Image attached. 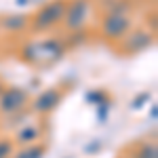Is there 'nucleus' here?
I'll return each mask as SVG.
<instances>
[{"label":"nucleus","instance_id":"10","mask_svg":"<svg viewBox=\"0 0 158 158\" xmlns=\"http://www.w3.org/2000/svg\"><path fill=\"white\" fill-rule=\"evenodd\" d=\"M129 158H158V143L152 139V141H141L133 146Z\"/></svg>","mask_w":158,"mask_h":158},{"label":"nucleus","instance_id":"14","mask_svg":"<svg viewBox=\"0 0 158 158\" xmlns=\"http://www.w3.org/2000/svg\"><path fill=\"white\" fill-rule=\"evenodd\" d=\"M148 99H150V93H141V95H137V99H135V101H131V110H139L148 101Z\"/></svg>","mask_w":158,"mask_h":158},{"label":"nucleus","instance_id":"6","mask_svg":"<svg viewBox=\"0 0 158 158\" xmlns=\"http://www.w3.org/2000/svg\"><path fill=\"white\" fill-rule=\"evenodd\" d=\"M63 97H65L63 86H49V89L40 91L36 97H34L32 110H34V114H38V116H47V114H51V112H55V110L59 108Z\"/></svg>","mask_w":158,"mask_h":158},{"label":"nucleus","instance_id":"9","mask_svg":"<svg viewBox=\"0 0 158 158\" xmlns=\"http://www.w3.org/2000/svg\"><path fill=\"white\" fill-rule=\"evenodd\" d=\"M42 137V129L38 124H23L17 129V133L13 137V143H19V146H30V143H38Z\"/></svg>","mask_w":158,"mask_h":158},{"label":"nucleus","instance_id":"11","mask_svg":"<svg viewBox=\"0 0 158 158\" xmlns=\"http://www.w3.org/2000/svg\"><path fill=\"white\" fill-rule=\"evenodd\" d=\"M47 148L44 143H30V146H21L19 150L13 152V158H44Z\"/></svg>","mask_w":158,"mask_h":158},{"label":"nucleus","instance_id":"16","mask_svg":"<svg viewBox=\"0 0 158 158\" xmlns=\"http://www.w3.org/2000/svg\"><path fill=\"white\" fill-rule=\"evenodd\" d=\"M108 108H110V103L97 106V116H99V120H106V118H108Z\"/></svg>","mask_w":158,"mask_h":158},{"label":"nucleus","instance_id":"17","mask_svg":"<svg viewBox=\"0 0 158 158\" xmlns=\"http://www.w3.org/2000/svg\"><path fill=\"white\" fill-rule=\"evenodd\" d=\"M17 6H25V4H32V0H15Z\"/></svg>","mask_w":158,"mask_h":158},{"label":"nucleus","instance_id":"5","mask_svg":"<svg viewBox=\"0 0 158 158\" xmlns=\"http://www.w3.org/2000/svg\"><path fill=\"white\" fill-rule=\"evenodd\" d=\"M30 103V93L21 86H4L2 95H0V114L2 116H15L19 112H23Z\"/></svg>","mask_w":158,"mask_h":158},{"label":"nucleus","instance_id":"2","mask_svg":"<svg viewBox=\"0 0 158 158\" xmlns=\"http://www.w3.org/2000/svg\"><path fill=\"white\" fill-rule=\"evenodd\" d=\"M133 30V17L129 13H103L99 19V36L106 42H120Z\"/></svg>","mask_w":158,"mask_h":158},{"label":"nucleus","instance_id":"19","mask_svg":"<svg viewBox=\"0 0 158 158\" xmlns=\"http://www.w3.org/2000/svg\"><path fill=\"white\" fill-rule=\"evenodd\" d=\"M122 158H124V156H122Z\"/></svg>","mask_w":158,"mask_h":158},{"label":"nucleus","instance_id":"7","mask_svg":"<svg viewBox=\"0 0 158 158\" xmlns=\"http://www.w3.org/2000/svg\"><path fill=\"white\" fill-rule=\"evenodd\" d=\"M65 40H61V38H47V40H40L36 42V51H38V63H42V61H51L59 59L61 55L65 53Z\"/></svg>","mask_w":158,"mask_h":158},{"label":"nucleus","instance_id":"12","mask_svg":"<svg viewBox=\"0 0 158 158\" xmlns=\"http://www.w3.org/2000/svg\"><path fill=\"white\" fill-rule=\"evenodd\" d=\"M86 101H89V103H97V106L110 103V93H108V91H103V89H99V91H91V93L86 95Z\"/></svg>","mask_w":158,"mask_h":158},{"label":"nucleus","instance_id":"4","mask_svg":"<svg viewBox=\"0 0 158 158\" xmlns=\"http://www.w3.org/2000/svg\"><path fill=\"white\" fill-rule=\"evenodd\" d=\"M154 44V32L146 30V27H133L120 42H116V51L120 55H137L141 51L150 49Z\"/></svg>","mask_w":158,"mask_h":158},{"label":"nucleus","instance_id":"1","mask_svg":"<svg viewBox=\"0 0 158 158\" xmlns=\"http://www.w3.org/2000/svg\"><path fill=\"white\" fill-rule=\"evenodd\" d=\"M65 6H68V0H49V2H44V4L30 17L27 30L34 32V34H42V32H49L53 27H57V25L63 21Z\"/></svg>","mask_w":158,"mask_h":158},{"label":"nucleus","instance_id":"3","mask_svg":"<svg viewBox=\"0 0 158 158\" xmlns=\"http://www.w3.org/2000/svg\"><path fill=\"white\" fill-rule=\"evenodd\" d=\"M91 0H68V6H65V15H63V27L68 34H74V32H80L85 30L86 21L91 17Z\"/></svg>","mask_w":158,"mask_h":158},{"label":"nucleus","instance_id":"18","mask_svg":"<svg viewBox=\"0 0 158 158\" xmlns=\"http://www.w3.org/2000/svg\"><path fill=\"white\" fill-rule=\"evenodd\" d=\"M4 86H6V85H4V80L0 78V95H2V91H4Z\"/></svg>","mask_w":158,"mask_h":158},{"label":"nucleus","instance_id":"20","mask_svg":"<svg viewBox=\"0 0 158 158\" xmlns=\"http://www.w3.org/2000/svg\"><path fill=\"white\" fill-rule=\"evenodd\" d=\"M11 158H13V156H11Z\"/></svg>","mask_w":158,"mask_h":158},{"label":"nucleus","instance_id":"13","mask_svg":"<svg viewBox=\"0 0 158 158\" xmlns=\"http://www.w3.org/2000/svg\"><path fill=\"white\" fill-rule=\"evenodd\" d=\"M13 152H15V143H13V139L2 137V139H0V158H11Z\"/></svg>","mask_w":158,"mask_h":158},{"label":"nucleus","instance_id":"15","mask_svg":"<svg viewBox=\"0 0 158 158\" xmlns=\"http://www.w3.org/2000/svg\"><path fill=\"white\" fill-rule=\"evenodd\" d=\"M99 150H101V141H91V143L85 148V154H97Z\"/></svg>","mask_w":158,"mask_h":158},{"label":"nucleus","instance_id":"8","mask_svg":"<svg viewBox=\"0 0 158 158\" xmlns=\"http://www.w3.org/2000/svg\"><path fill=\"white\" fill-rule=\"evenodd\" d=\"M27 25H30V17L21 15V13H9V15L0 17V30L11 32V34L23 32V30H27Z\"/></svg>","mask_w":158,"mask_h":158}]
</instances>
